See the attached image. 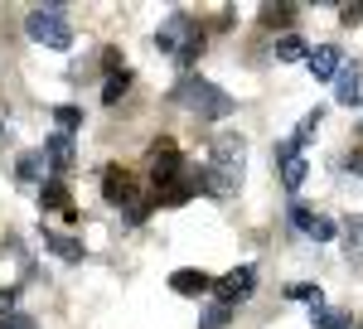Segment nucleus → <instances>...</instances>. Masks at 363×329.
Returning a JSON list of instances; mask_svg holds the SVG:
<instances>
[{
  "label": "nucleus",
  "mask_w": 363,
  "mask_h": 329,
  "mask_svg": "<svg viewBox=\"0 0 363 329\" xmlns=\"http://www.w3.org/2000/svg\"><path fill=\"white\" fill-rule=\"evenodd\" d=\"M339 238V223L335 218H315V228H310V242H335Z\"/></svg>",
  "instance_id": "4be33fe9"
},
{
  "label": "nucleus",
  "mask_w": 363,
  "mask_h": 329,
  "mask_svg": "<svg viewBox=\"0 0 363 329\" xmlns=\"http://www.w3.org/2000/svg\"><path fill=\"white\" fill-rule=\"evenodd\" d=\"M54 121H58L63 136H73V131L83 126V111H78V107H54Z\"/></svg>",
  "instance_id": "6ab92c4d"
},
{
  "label": "nucleus",
  "mask_w": 363,
  "mask_h": 329,
  "mask_svg": "<svg viewBox=\"0 0 363 329\" xmlns=\"http://www.w3.org/2000/svg\"><path fill=\"white\" fill-rule=\"evenodd\" d=\"M0 329H34L29 315H10V320H0Z\"/></svg>",
  "instance_id": "bb28decb"
},
{
  "label": "nucleus",
  "mask_w": 363,
  "mask_h": 329,
  "mask_svg": "<svg viewBox=\"0 0 363 329\" xmlns=\"http://www.w3.org/2000/svg\"><path fill=\"white\" fill-rule=\"evenodd\" d=\"M320 116H325V111L315 107V111H306V121H301V126H296V145H306V140H315V131H320Z\"/></svg>",
  "instance_id": "412c9836"
},
{
  "label": "nucleus",
  "mask_w": 363,
  "mask_h": 329,
  "mask_svg": "<svg viewBox=\"0 0 363 329\" xmlns=\"http://www.w3.org/2000/svg\"><path fill=\"white\" fill-rule=\"evenodd\" d=\"M44 160H49V169H73L78 164V145H73V136H63V131H54V136L44 140Z\"/></svg>",
  "instance_id": "6e6552de"
},
{
  "label": "nucleus",
  "mask_w": 363,
  "mask_h": 329,
  "mask_svg": "<svg viewBox=\"0 0 363 329\" xmlns=\"http://www.w3.org/2000/svg\"><path fill=\"white\" fill-rule=\"evenodd\" d=\"M199 54H203V34H194V39H189V44L179 49V68H189V63H194Z\"/></svg>",
  "instance_id": "393cba45"
},
{
  "label": "nucleus",
  "mask_w": 363,
  "mask_h": 329,
  "mask_svg": "<svg viewBox=\"0 0 363 329\" xmlns=\"http://www.w3.org/2000/svg\"><path fill=\"white\" fill-rule=\"evenodd\" d=\"M15 315V291H0V320H10Z\"/></svg>",
  "instance_id": "cd10ccee"
},
{
  "label": "nucleus",
  "mask_w": 363,
  "mask_h": 329,
  "mask_svg": "<svg viewBox=\"0 0 363 329\" xmlns=\"http://www.w3.org/2000/svg\"><path fill=\"white\" fill-rule=\"evenodd\" d=\"M44 203H54V208H68V189H63V184H58V179H49V184H44ZM68 213H73V208H68Z\"/></svg>",
  "instance_id": "b1692460"
},
{
  "label": "nucleus",
  "mask_w": 363,
  "mask_h": 329,
  "mask_svg": "<svg viewBox=\"0 0 363 329\" xmlns=\"http://www.w3.org/2000/svg\"><path fill=\"white\" fill-rule=\"evenodd\" d=\"M315 218H320V213H310V208H301V203L291 208V223H296V228H301L306 238H310V228H315Z\"/></svg>",
  "instance_id": "a878e982"
},
{
  "label": "nucleus",
  "mask_w": 363,
  "mask_h": 329,
  "mask_svg": "<svg viewBox=\"0 0 363 329\" xmlns=\"http://www.w3.org/2000/svg\"><path fill=\"white\" fill-rule=\"evenodd\" d=\"M102 189H107V203H131V184H126V174H116V169H107Z\"/></svg>",
  "instance_id": "f3484780"
},
{
  "label": "nucleus",
  "mask_w": 363,
  "mask_h": 329,
  "mask_svg": "<svg viewBox=\"0 0 363 329\" xmlns=\"http://www.w3.org/2000/svg\"><path fill=\"white\" fill-rule=\"evenodd\" d=\"M344 25H363V5H344Z\"/></svg>",
  "instance_id": "c756f323"
},
{
  "label": "nucleus",
  "mask_w": 363,
  "mask_h": 329,
  "mask_svg": "<svg viewBox=\"0 0 363 329\" xmlns=\"http://www.w3.org/2000/svg\"><path fill=\"white\" fill-rule=\"evenodd\" d=\"M252 286H257V267H238V272H228L218 276V305H238V301H247L252 296Z\"/></svg>",
  "instance_id": "20e7f679"
},
{
  "label": "nucleus",
  "mask_w": 363,
  "mask_h": 329,
  "mask_svg": "<svg viewBox=\"0 0 363 329\" xmlns=\"http://www.w3.org/2000/svg\"><path fill=\"white\" fill-rule=\"evenodd\" d=\"M228 320H233V305H213V310L199 320V329H223Z\"/></svg>",
  "instance_id": "5701e85b"
},
{
  "label": "nucleus",
  "mask_w": 363,
  "mask_h": 329,
  "mask_svg": "<svg viewBox=\"0 0 363 329\" xmlns=\"http://www.w3.org/2000/svg\"><path fill=\"white\" fill-rule=\"evenodd\" d=\"M126 87H131V73H126V68H121V73H112V78L102 82V102H107V107H112L116 97H126Z\"/></svg>",
  "instance_id": "a211bd4d"
},
{
  "label": "nucleus",
  "mask_w": 363,
  "mask_h": 329,
  "mask_svg": "<svg viewBox=\"0 0 363 329\" xmlns=\"http://www.w3.org/2000/svg\"><path fill=\"white\" fill-rule=\"evenodd\" d=\"M242 164H247V140L238 136V131H218V136H213V164H208V174H203V189L213 194V199L238 194Z\"/></svg>",
  "instance_id": "f257e3e1"
},
{
  "label": "nucleus",
  "mask_w": 363,
  "mask_h": 329,
  "mask_svg": "<svg viewBox=\"0 0 363 329\" xmlns=\"http://www.w3.org/2000/svg\"><path fill=\"white\" fill-rule=\"evenodd\" d=\"M277 58H281V63H301V58H310L306 39H301V34H281V39H277Z\"/></svg>",
  "instance_id": "4468645a"
},
{
  "label": "nucleus",
  "mask_w": 363,
  "mask_h": 329,
  "mask_svg": "<svg viewBox=\"0 0 363 329\" xmlns=\"http://www.w3.org/2000/svg\"><path fill=\"white\" fill-rule=\"evenodd\" d=\"M306 63H310V73H315L320 82H335V78H339V68H344L349 58L339 54L335 44H320V49H310V58H306Z\"/></svg>",
  "instance_id": "0eeeda50"
},
{
  "label": "nucleus",
  "mask_w": 363,
  "mask_h": 329,
  "mask_svg": "<svg viewBox=\"0 0 363 329\" xmlns=\"http://www.w3.org/2000/svg\"><path fill=\"white\" fill-rule=\"evenodd\" d=\"M286 301H306L310 310H325V296H320V286H310V281H291V286H286Z\"/></svg>",
  "instance_id": "dca6fc26"
},
{
  "label": "nucleus",
  "mask_w": 363,
  "mask_h": 329,
  "mask_svg": "<svg viewBox=\"0 0 363 329\" xmlns=\"http://www.w3.org/2000/svg\"><path fill=\"white\" fill-rule=\"evenodd\" d=\"M306 174H310V160H306V155H291V160L281 164V184H286V194L301 189V184H306Z\"/></svg>",
  "instance_id": "ddd939ff"
},
{
  "label": "nucleus",
  "mask_w": 363,
  "mask_h": 329,
  "mask_svg": "<svg viewBox=\"0 0 363 329\" xmlns=\"http://www.w3.org/2000/svg\"><path fill=\"white\" fill-rule=\"evenodd\" d=\"M344 252H349V262L363 257V213H354V218L344 223Z\"/></svg>",
  "instance_id": "2eb2a0df"
},
{
  "label": "nucleus",
  "mask_w": 363,
  "mask_h": 329,
  "mask_svg": "<svg viewBox=\"0 0 363 329\" xmlns=\"http://www.w3.org/2000/svg\"><path fill=\"white\" fill-rule=\"evenodd\" d=\"M281 20H291V10H286V5H272V10H267V25H281Z\"/></svg>",
  "instance_id": "c85d7f7f"
},
{
  "label": "nucleus",
  "mask_w": 363,
  "mask_h": 329,
  "mask_svg": "<svg viewBox=\"0 0 363 329\" xmlns=\"http://www.w3.org/2000/svg\"><path fill=\"white\" fill-rule=\"evenodd\" d=\"M44 247L63 257V262H83V242L78 238H68V233H44Z\"/></svg>",
  "instance_id": "f8f14e48"
},
{
  "label": "nucleus",
  "mask_w": 363,
  "mask_h": 329,
  "mask_svg": "<svg viewBox=\"0 0 363 329\" xmlns=\"http://www.w3.org/2000/svg\"><path fill=\"white\" fill-rule=\"evenodd\" d=\"M174 102L189 116H199V121H218V116L233 111V97H228L223 87H213L208 78H194V73H184V78L174 82Z\"/></svg>",
  "instance_id": "f03ea898"
},
{
  "label": "nucleus",
  "mask_w": 363,
  "mask_h": 329,
  "mask_svg": "<svg viewBox=\"0 0 363 329\" xmlns=\"http://www.w3.org/2000/svg\"><path fill=\"white\" fill-rule=\"evenodd\" d=\"M5 116H10V111H0V131H5Z\"/></svg>",
  "instance_id": "2f4dec72"
},
{
  "label": "nucleus",
  "mask_w": 363,
  "mask_h": 329,
  "mask_svg": "<svg viewBox=\"0 0 363 329\" xmlns=\"http://www.w3.org/2000/svg\"><path fill=\"white\" fill-rule=\"evenodd\" d=\"M25 34L34 39V44H44V49H68V44H73V25L63 20L58 5L29 10V15H25Z\"/></svg>",
  "instance_id": "7ed1b4c3"
},
{
  "label": "nucleus",
  "mask_w": 363,
  "mask_h": 329,
  "mask_svg": "<svg viewBox=\"0 0 363 329\" xmlns=\"http://www.w3.org/2000/svg\"><path fill=\"white\" fill-rule=\"evenodd\" d=\"M44 169H49L44 150H25V155H20V164H15V179H20V189H44Z\"/></svg>",
  "instance_id": "9d476101"
},
{
  "label": "nucleus",
  "mask_w": 363,
  "mask_h": 329,
  "mask_svg": "<svg viewBox=\"0 0 363 329\" xmlns=\"http://www.w3.org/2000/svg\"><path fill=\"white\" fill-rule=\"evenodd\" d=\"M335 97L344 102V107H359V102H363V68H359V63H344V68H339Z\"/></svg>",
  "instance_id": "1a4fd4ad"
},
{
  "label": "nucleus",
  "mask_w": 363,
  "mask_h": 329,
  "mask_svg": "<svg viewBox=\"0 0 363 329\" xmlns=\"http://www.w3.org/2000/svg\"><path fill=\"white\" fill-rule=\"evenodd\" d=\"M179 169H184V160L174 155V145H155V164H150V174H155V189L165 194L179 184Z\"/></svg>",
  "instance_id": "423d86ee"
},
{
  "label": "nucleus",
  "mask_w": 363,
  "mask_h": 329,
  "mask_svg": "<svg viewBox=\"0 0 363 329\" xmlns=\"http://www.w3.org/2000/svg\"><path fill=\"white\" fill-rule=\"evenodd\" d=\"M194 34H199V29L189 25L184 15H169L165 25L155 29V49H160V54H174V58H179V49H184V44H189Z\"/></svg>",
  "instance_id": "39448f33"
},
{
  "label": "nucleus",
  "mask_w": 363,
  "mask_h": 329,
  "mask_svg": "<svg viewBox=\"0 0 363 329\" xmlns=\"http://www.w3.org/2000/svg\"><path fill=\"white\" fill-rule=\"evenodd\" d=\"M310 320L320 329H349V315L344 310H310Z\"/></svg>",
  "instance_id": "aec40b11"
},
{
  "label": "nucleus",
  "mask_w": 363,
  "mask_h": 329,
  "mask_svg": "<svg viewBox=\"0 0 363 329\" xmlns=\"http://www.w3.org/2000/svg\"><path fill=\"white\" fill-rule=\"evenodd\" d=\"M349 169H354V174L363 179V150H354V155H349Z\"/></svg>",
  "instance_id": "7c9ffc66"
},
{
  "label": "nucleus",
  "mask_w": 363,
  "mask_h": 329,
  "mask_svg": "<svg viewBox=\"0 0 363 329\" xmlns=\"http://www.w3.org/2000/svg\"><path fill=\"white\" fill-rule=\"evenodd\" d=\"M169 286H174L179 296H203V291H213L218 281L203 276V272H174V276H169Z\"/></svg>",
  "instance_id": "9b49d317"
}]
</instances>
